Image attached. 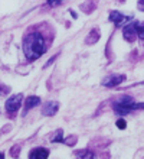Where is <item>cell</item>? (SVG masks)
<instances>
[{
	"instance_id": "8",
	"label": "cell",
	"mask_w": 144,
	"mask_h": 159,
	"mask_svg": "<svg viewBox=\"0 0 144 159\" xmlns=\"http://www.w3.org/2000/svg\"><path fill=\"white\" fill-rule=\"evenodd\" d=\"M58 109H59V104H58L56 101H49V103H46L43 106L42 113L45 114V116H54V114H56Z\"/></svg>"
},
{
	"instance_id": "11",
	"label": "cell",
	"mask_w": 144,
	"mask_h": 159,
	"mask_svg": "<svg viewBox=\"0 0 144 159\" xmlns=\"http://www.w3.org/2000/svg\"><path fill=\"white\" fill-rule=\"evenodd\" d=\"M76 159H95V155L91 151H81L76 153Z\"/></svg>"
},
{
	"instance_id": "7",
	"label": "cell",
	"mask_w": 144,
	"mask_h": 159,
	"mask_svg": "<svg viewBox=\"0 0 144 159\" xmlns=\"http://www.w3.org/2000/svg\"><path fill=\"white\" fill-rule=\"evenodd\" d=\"M48 156H49V151L45 148H35L29 153V159H48Z\"/></svg>"
},
{
	"instance_id": "16",
	"label": "cell",
	"mask_w": 144,
	"mask_h": 159,
	"mask_svg": "<svg viewBox=\"0 0 144 159\" xmlns=\"http://www.w3.org/2000/svg\"><path fill=\"white\" fill-rule=\"evenodd\" d=\"M137 7H138V10H143L144 12V0H138L137 2Z\"/></svg>"
},
{
	"instance_id": "18",
	"label": "cell",
	"mask_w": 144,
	"mask_h": 159,
	"mask_svg": "<svg viewBox=\"0 0 144 159\" xmlns=\"http://www.w3.org/2000/svg\"><path fill=\"white\" fill-rule=\"evenodd\" d=\"M0 159H4V155L2 153V152H0Z\"/></svg>"
},
{
	"instance_id": "1",
	"label": "cell",
	"mask_w": 144,
	"mask_h": 159,
	"mask_svg": "<svg viewBox=\"0 0 144 159\" xmlns=\"http://www.w3.org/2000/svg\"><path fill=\"white\" fill-rule=\"evenodd\" d=\"M46 51V43L45 39L39 32H32L28 36H25L23 41V52H25L26 58L29 61H35L41 55L45 54Z\"/></svg>"
},
{
	"instance_id": "17",
	"label": "cell",
	"mask_w": 144,
	"mask_h": 159,
	"mask_svg": "<svg viewBox=\"0 0 144 159\" xmlns=\"http://www.w3.org/2000/svg\"><path fill=\"white\" fill-rule=\"evenodd\" d=\"M4 93H7V91H6V88H4V87H0V94H4Z\"/></svg>"
},
{
	"instance_id": "3",
	"label": "cell",
	"mask_w": 144,
	"mask_h": 159,
	"mask_svg": "<svg viewBox=\"0 0 144 159\" xmlns=\"http://www.w3.org/2000/svg\"><path fill=\"white\" fill-rule=\"evenodd\" d=\"M22 94H17V96H12L10 98H7V101H6V111L7 113H16L17 110L20 109L22 106Z\"/></svg>"
},
{
	"instance_id": "12",
	"label": "cell",
	"mask_w": 144,
	"mask_h": 159,
	"mask_svg": "<svg viewBox=\"0 0 144 159\" xmlns=\"http://www.w3.org/2000/svg\"><path fill=\"white\" fill-rule=\"evenodd\" d=\"M137 36L140 39H144V22H136Z\"/></svg>"
},
{
	"instance_id": "15",
	"label": "cell",
	"mask_w": 144,
	"mask_h": 159,
	"mask_svg": "<svg viewBox=\"0 0 144 159\" xmlns=\"http://www.w3.org/2000/svg\"><path fill=\"white\" fill-rule=\"evenodd\" d=\"M46 2H48V4H49V6H58L62 0H46Z\"/></svg>"
},
{
	"instance_id": "13",
	"label": "cell",
	"mask_w": 144,
	"mask_h": 159,
	"mask_svg": "<svg viewBox=\"0 0 144 159\" xmlns=\"http://www.w3.org/2000/svg\"><path fill=\"white\" fill-rule=\"evenodd\" d=\"M50 142H63V132L61 129L56 130V133L50 138Z\"/></svg>"
},
{
	"instance_id": "6",
	"label": "cell",
	"mask_w": 144,
	"mask_h": 159,
	"mask_svg": "<svg viewBox=\"0 0 144 159\" xmlns=\"http://www.w3.org/2000/svg\"><path fill=\"white\" fill-rule=\"evenodd\" d=\"M125 80V75H121V74H114V75H110L103 81V85L104 87H115L121 84Z\"/></svg>"
},
{
	"instance_id": "4",
	"label": "cell",
	"mask_w": 144,
	"mask_h": 159,
	"mask_svg": "<svg viewBox=\"0 0 144 159\" xmlns=\"http://www.w3.org/2000/svg\"><path fill=\"white\" fill-rule=\"evenodd\" d=\"M110 20H111L115 26H121V25H124V23H127V22L131 20V17L124 16V15H121V13L117 12V10H112V12H110Z\"/></svg>"
},
{
	"instance_id": "2",
	"label": "cell",
	"mask_w": 144,
	"mask_h": 159,
	"mask_svg": "<svg viewBox=\"0 0 144 159\" xmlns=\"http://www.w3.org/2000/svg\"><path fill=\"white\" fill-rule=\"evenodd\" d=\"M144 109V103H136L130 96H124L121 97L118 101L114 103V111L117 114H127L131 113L134 110H141Z\"/></svg>"
},
{
	"instance_id": "10",
	"label": "cell",
	"mask_w": 144,
	"mask_h": 159,
	"mask_svg": "<svg viewBox=\"0 0 144 159\" xmlns=\"http://www.w3.org/2000/svg\"><path fill=\"white\" fill-rule=\"evenodd\" d=\"M99 39V30L98 29H92L88 34V36L85 38V42L88 43V45H94V43H97Z\"/></svg>"
},
{
	"instance_id": "5",
	"label": "cell",
	"mask_w": 144,
	"mask_h": 159,
	"mask_svg": "<svg viewBox=\"0 0 144 159\" xmlns=\"http://www.w3.org/2000/svg\"><path fill=\"white\" fill-rule=\"evenodd\" d=\"M123 36L125 41L128 42H134L137 36V30H136V23H128L127 26H124L123 29Z\"/></svg>"
},
{
	"instance_id": "9",
	"label": "cell",
	"mask_w": 144,
	"mask_h": 159,
	"mask_svg": "<svg viewBox=\"0 0 144 159\" xmlns=\"http://www.w3.org/2000/svg\"><path fill=\"white\" fill-rule=\"evenodd\" d=\"M41 104V98L36 96H30L26 98V103H25V110H23V114H26L29 110H32L33 107H36V106Z\"/></svg>"
},
{
	"instance_id": "14",
	"label": "cell",
	"mask_w": 144,
	"mask_h": 159,
	"mask_svg": "<svg viewBox=\"0 0 144 159\" xmlns=\"http://www.w3.org/2000/svg\"><path fill=\"white\" fill-rule=\"evenodd\" d=\"M125 125H127V123H125V120H124V119H120V120L117 121V127H118V129H121V130L125 129Z\"/></svg>"
}]
</instances>
